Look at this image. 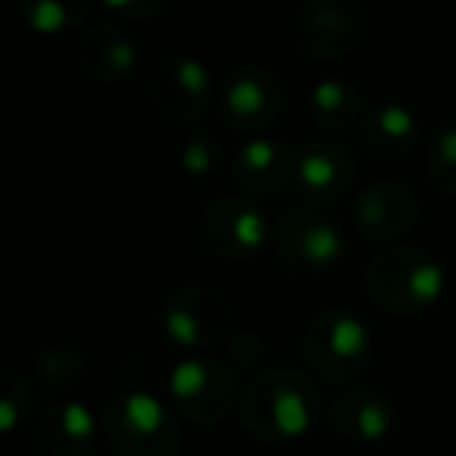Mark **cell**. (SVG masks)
Instances as JSON below:
<instances>
[{
	"mask_svg": "<svg viewBox=\"0 0 456 456\" xmlns=\"http://www.w3.org/2000/svg\"><path fill=\"white\" fill-rule=\"evenodd\" d=\"M241 425L263 444H288L310 435L325 403L316 381L291 366H273L256 372L238 400Z\"/></svg>",
	"mask_w": 456,
	"mask_h": 456,
	"instance_id": "cell-1",
	"label": "cell"
},
{
	"mask_svg": "<svg viewBox=\"0 0 456 456\" xmlns=\"http://www.w3.org/2000/svg\"><path fill=\"white\" fill-rule=\"evenodd\" d=\"M101 431L119 456H178L184 441L172 406L141 385L110 394L101 410Z\"/></svg>",
	"mask_w": 456,
	"mask_h": 456,
	"instance_id": "cell-2",
	"label": "cell"
},
{
	"mask_svg": "<svg viewBox=\"0 0 456 456\" xmlns=\"http://www.w3.org/2000/svg\"><path fill=\"white\" fill-rule=\"evenodd\" d=\"M366 291L381 310L412 316L441 300L447 291V273L428 250L391 244L366 263Z\"/></svg>",
	"mask_w": 456,
	"mask_h": 456,
	"instance_id": "cell-3",
	"label": "cell"
},
{
	"mask_svg": "<svg viewBox=\"0 0 456 456\" xmlns=\"http://www.w3.org/2000/svg\"><path fill=\"white\" fill-rule=\"evenodd\" d=\"M273 250L291 275L316 279L341 263L347 241H344V228L325 207L294 203L281 209L275 219Z\"/></svg>",
	"mask_w": 456,
	"mask_h": 456,
	"instance_id": "cell-4",
	"label": "cell"
},
{
	"mask_svg": "<svg viewBox=\"0 0 456 456\" xmlns=\"http://www.w3.org/2000/svg\"><path fill=\"white\" fill-rule=\"evenodd\" d=\"M159 325L184 354H200L235 335V300L213 285H182L159 306Z\"/></svg>",
	"mask_w": 456,
	"mask_h": 456,
	"instance_id": "cell-5",
	"label": "cell"
},
{
	"mask_svg": "<svg viewBox=\"0 0 456 456\" xmlns=\"http://www.w3.org/2000/svg\"><path fill=\"white\" fill-rule=\"evenodd\" d=\"M372 331L356 313L344 306H325L304 325V354L313 372L325 381H350L372 360Z\"/></svg>",
	"mask_w": 456,
	"mask_h": 456,
	"instance_id": "cell-6",
	"label": "cell"
},
{
	"mask_svg": "<svg viewBox=\"0 0 456 456\" xmlns=\"http://www.w3.org/2000/svg\"><path fill=\"white\" fill-rule=\"evenodd\" d=\"M273 219L256 200L244 194H216L197 219L203 250L219 260H248L273 244Z\"/></svg>",
	"mask_w": 456,
	"mask_h": 456,
	"instance_id": "cell-7",
	"label": "cell"
},
{
	"mask_svg": "<svg viewBox=\"0 0 456 456\" xmlns=\"http://www.w3.org/2000/svg\"><path fill=\"white\" fill-rule=\"evenodd\" d=\"M169 397L191 422L216 425L238 403L232 366L207 354H184L169 369Z\"/></svg>",
	"mask_w": 456,
	"mask_h": 456,
	"instance_id": "cell-8",
	"label": "cell"
},
{
	"mask_svg": "<svg viewBox=\"0 0 456 456\" xmlns=\"http://www.w3.org/2000/svg\"><path fill=\"white\" fill-rule=\"evenodd\" d=\"M366 35V10L356 0H306L294 13L291 41L304 57L335 63L360 47Z\"/></svg>",
	"mask_w": 456,
	"mask_h": 456,
	"instance_id": "cell-9",
	"label": "cell"
},
{
	"mask_svg": "<svg viewBox=\"0 0 456 456\" xmlns=\"http://www.w3.org/2000/svg\"><path fill=\"white\" fill-rule=\"evenodd\" d=\"M147 101L163 119L191 126L207 113L213 101V76L194 53H166L147 72Z\"/></svg>",
	"mask_w": 456,
	"mask_h": 456,
	"instance_id": "cell-10",
	"label": "cell"
},
{
	"mask_svg": "<svg viewBox=\"0 0 456 456\" xmlns=\"http://www.w3.org/2000/svg\"><path fill=\"white\" fill-rule=\"evenodd\" d=\"M219 103L228 126L254 138V134H266V128L275 126L281 103H285V91L269 66L241 63L222 82Z\"/></svg>",
	"mask_w": 456,
	"mask_h": 456,
	"instance_id": "cell-11",
	"label": "cell"
},
{
	"mask_svg": "<svg viewBox=\"0 0 456 456\" xmlns=\"http://www.w3.org/2000/svg\"><path fill=\"white\" fill-rule=\"evenodd\" d=\"M294 172H297L294 147L269 132L248 138L232 157V182L238 184V194L256 203L294 188Z\"/></svg>",
	"mask_w": 456,
	"mask_h": 456,
	"instance_id": "cell-12",
	"label": "cell"
},
{
	"mask_svg": "<svg viewBox=\"0 0 456 456\" xmlns=\"http://www.w3.org/2000/svg\"><path fill=\"white\" fill-rule=\"evenodd\" d=\"M354 225L372 241H397L419 219V194L403 178H375L354 197Z\"/></svg>",
	"mask_w": 456,
	"mask_h": 456,
	"instance_id": "cell-13",
	"label": "cell"
},
{
	"mask_svg": "<svg viewBox=\"0 0 456 456\" xmlns=\"http://www.w3.org/2000/svg\"><path fill=\"white\" fill-rule=\"evenodd\" d=\"M76 66L94 85H119L141 66V45L122 22H88L76 38Z\"/></svg>",
	"mask_w": 456,
	"mask_h": 456,
	"instance_id": "cell-14",
	"label": "cell"
},
{
	"mask_svg": "<svg viewBox=\"0 0 456 456\" xmlns=\"http://www.w3.org/2000/svg\"><path fill=\"white\" fill-rule=\"evenodd\" d=\"M97 437V416L85 400H51L28 428L32 456H88Z\"/></svg>",
	"mask_w": 456,
	"mask_h": 456,
	"instance_id": "cell-15",
	"label": "cell"
},
{
	"mask_svg": "<svg viewBox=\"0 0 456 456\" xmlns=\"http://www.w3.org/2000/svg\"><path fill=\"white\" fill-rule=\"evenodd\" d=\"M325 422L335 435L356 444H372L391 431L394 403L381 387L350 385L325 403Z\"/></svg>",
	"mask_w": 456,
	"mask_h": 456,
	"instance_id": "cell-16",
	"label": "cell"
},
{
	"mask_svg": "<svg viewBox=\"0 0 456 456\" xmlns=\"http://www.w3.org/2000/svg\"><path fill=\"white\" fill-rule=\"evenodd\" d=\"M356 163L350 151L338 141H313L297 153V172H294V194L300 203L325 207L329 200L341 197L354 182Z\"/></svg>",
	"mask_w": 456,
	"mask_h": 456,
	"instance_id": "cell-17",
	"label": "cell"
},
{
	"mask_svg": "<svg viewBox=\"0 0 456 456\" xmlns=\"http://www.w3.org/2000/svg\"><path fill=\"white\" fill-rule=\"evenodd\" d=\"M360 144L379 159H400L419 144V116L400 101L372 107L360 122Z\"/></svg>",
	"mask_w": 456,
	"mask_h": 456,
	"instance_id": "cell-18",
	"label": "cell"
},
{
	"mask_svg": "<svg viewBox=\"0 0 456 456\" xmlns=\"http://www.w3.org/2000/svg\"><path fill=\"white\" fill-rule=\"evenodd\" d=\"M310 113L329 132H347L360 128L362 122V94L347 78L325 76L310 88Z\"/></svg>",
	"mask_w": 456,
	"mask_h": 456,
	"instance_id": "cell-19",
	"label": "cell"
},
{
	"mask_svg": "<svg viewBox=\"0 0 456 456\" xmlns=\"http://www.w3.org/2000/svg\"><path fill=\"white\" fill-rule=\"evenodd\" d=\"M85 350L72 341H53L47 347H41L32 360V379L45 397L63 400V394L69 387H76L85 375Z\"/></svg>",
	"mask_w": 456,
	"mask_h": 456,
	"instance_id": "cell-20",
	"label": "cell"
},
{
	"mask_svg": "<svg viewBox=\"0 0 456 456\" xmlns=\"http://www.w3.org/2000/svg\"><path fill=\"white\" fill-rule=\"evenodd\" d=\"M91 7L85 0H20V20L32 32L60 35L69 28H85Z\"/></svg>",
	"mask_w": 456,
	"mask_h": 456,
	"instance_id": "cell-21",
	"label": "cell"
},
{
	"mask_svg": "<svg viewBox=\"0 0 456 456\" xmlns=\"http://www.w3.org/2000/svg\"><path fill=\"white\" fill-rule=\"evenodd\" d=\"M425 172L428 182L441 194L456 197V126H444L425 151Z\"/></svg>",
	"mask_w": 456,
	"mask_h": 456,
	"instance_id": "cell-22",
	"label": "cell"
},
{
	"mask_svg": "<svg viewBox=\"0 0 456 456\" xmlns=\"http://www.w3.org/2000/svg\"><path fill=\"white\" fill-rule=\"evenodd\" d=\"M32 412V381L16 369L0 372V428L16 431Z\"/></svg>",
	"mask_w": 456,
	"mask_h": 456,
	"instance_id": "cell-23",
	"label": "cell"
},
{
	"mask_svg": "<svg viewBox=\"0 0 456 456\" xmlns=\"http://www.w3.org/2000/svg\"><path fill=\"white\" fill-rule=\"evenodd\" d=\"M222 163H225V157H222L219 141L207 132L191 134V138L182 144V151H178V166H182L191 178H197V182L213 178L216 172L222 169Z\"/></svg>",
	"mask_w": 456,
	"mask_h": 456,
	"instance_id": "cell-24",
	"label": "cell"
},
{
	"mask_svg": "<svg viewBox=\"0 0 456 456\" xmlns=\"http://www.w3.org/2000/svg\"><path fill=\"white\" fill-rule=\"evenodd\" d=\"M169 0H103V10L116 22H151L169 10Z\"/></svg>",
	"mask_w": 456,
	"mask_h": 456,
	"instance_id": "cell-25",
	"label": "cell"
},
{
	"mask_svg": "<svg viewBox=\"0 0 456 456\" xmlns=\"http://www.w3.org/2000/svg\"><path fill=\"white\" fill-rule=\"evenodd\" d=\"M225 354L232 360V366L238 369H256L266 356V344L254 329H235V335L228 338Z\"/></svg>",
	"mask_w": 456,
	"mask_h": 456,
	"instance_id": "cell-26",
	"label": "cell"
}]
</instances>
